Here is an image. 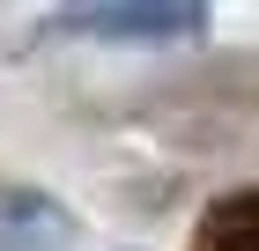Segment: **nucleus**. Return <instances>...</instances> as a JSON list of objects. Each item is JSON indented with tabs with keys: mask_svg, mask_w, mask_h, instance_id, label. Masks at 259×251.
Listing matches in <instances>:
<instances>
[{
	"mask_svg": "<svg viewBox=\"0 0 259 251\" xmlns=\"http://www.w3.org/2000/svg\"><path fill=\"white\" fill-rule=\"evenodd\" d=\"M207 15H215V0H89L81 15H67V30L104 44H178L200 37Z\"/></svg>",
	"mask_w": 259,
	"mask_h": 251,
	"instance_id": "obj_1",
	"label": "nucleus"
},
{
	"mask_svg": "<svg viewBox=\"0 0 259 251\" xmlns=\"http://www.w3.org/2000/svg\"><path fill=\"white\" fill-rule=\"evenodd\" d=\"M163 96L185 104V111H222V118L259 111V44L252 52H207L200 67H185Z\"/></svg>",
	"mask_w": 259,
	"mask_h": 251,
	"instance_id": "obj_2",
	"label": "nucleus"
},
{
	"mask_svg": "<svg viewBox=\"0 0 259 251\" xmlns=\"http://www.w3.org/2000/svg\"><path fill=\"white\" fill-rule=\"evenodd\" d=\"M81 214L37 185H0V251H74Z\"/></svg>",
	"mask_w": 259,
	"mask_h": 251,
	"instance_id": "obj_3",
	"label": "nucleus"
},
{
	"mask_svg": "<svg viewBox=\"0 0 259 251\" xmlns=\"http://www.w3.org/2000/svg\"><path fill=\"white\" fill-rule=\"evenodd\" d=\"M185 251H259V185H230L200 207Z\"/></svg>",
	"mask_w": 259,
	"mask_h": 251,
	"instance_id": "obj_4",
	"label": "nucleus"
},
{
	"mask_svg": "<svg viewBox=\"0 0 259 251\" xmlns=\"http://www.w3.org/2000/svg\"><path fill=\"white\" fill-rule=\"evenodd\" d=\"M74 8H89V0H74Z\"/></svg>",
	"mask_w": 259,
	"mask_h": 251,
	"instance_id": "obj_5",
	"label": "nucleus"
}]
</instances>
